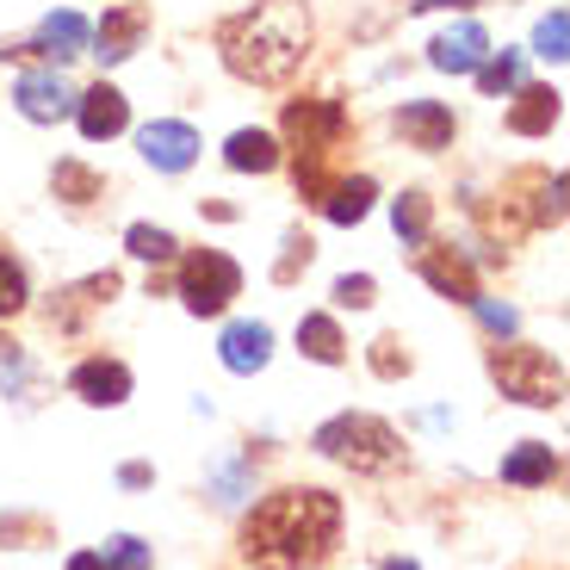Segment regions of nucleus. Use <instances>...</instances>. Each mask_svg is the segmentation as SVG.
<instances>
[{"label":"nucleus","mask_w":570,"mask_h":570,"mask_svg":"<svg viewBox=\"0 0 570 570\" xmlns=\"http://www.w3.org/2000/svg\"><path fill=\"white\" fill-rule=\"evenodd\" d=\"M217 50H224L229 75H243L255 87H279L298 75L304 50H311V13H304V0H261V7L217 26Z\"/></svg>","instance_id":"2"},{"label":"nucleus","mask_w":570,"mask_h":570,"mask_svg":"<svg viewBox=\"0 0 570 570\" xmlns=\"http://www.w3.org/2000/svg\"><path fill=\"white\" fill-rule=\"evenodd\" d=\"M75 118H81V137L87 142H106V137H118V130L130 125V100L118 94V87H87L81 100H75Z\"/></svg>","instance_id":"10"},{"label":"nucleus","mask_w":570,"mask_h":570,"mask_svg":"<svg viewBox=\"0 0 570 570\" xmlns=\"http://www.w3.org/2000/svg\"><path fill=\"white\" fill-rule=\"evenodd\" d=\"M81 43H87V19L81 13H69V7H62V13H50L38 26V50H50V57H81Z\"/></svg>","instance_id":"22"},{"label":"nucleus","mask_w":570,"mask_h":570,"mask_svg":"<svg viewBox=\"0 0 570 570\" xmlns=\"http://www.w3.org/2000/svg\"><path fill=\"white\" fill-rule=\"evenodd\" d=\"M397 130H403L410 149H428V156H434V149L453 142V112H446L441 100H403L397 106Z\"/></svg>","instance_id":"11"},{"label":"nucleus","mask_w":570,"mask_h":570,"mask_svg":"<svg viewBox=\"0 0 570 570\" xmlns=\"http://www.w3.org/2000/svg\"><path fill=\"white\" fill-rule=\"evenodd\" d=\"M26 311V267L13 255H0V316Z\"/></svg>","instance_id":"29"},{"label":"nucleus","mask_w":570,"mask_h":570,"mask_svg":"<svg viewBox=\"0 0 570 570\" xmlns=\"http://www.w3.org/2000/svg\"><path fill=\"white\" fill-rule=\"evenodd\" d=\"M316 453L323 459H342V465L354 471H391L403 459V441L391 434L379 415H335V422L316 428Z\"/></svg>","instance_id":"4"},{"label":"nucleus","mask_w":570,"mask_h":570,"mask_svg":"<svg viewBox=\"0 0 570 570\" xmlns=\"http://www.w3.org/2000/svg\"><path fill=\"white\" fill-rule=\"evenodd\" d=\"M372 292H379V285H372L366 273H347V279H335V304H347V311H366Z\"/></svg>","instance_id":"32"},{"label":"nucleus","mask_w":570,"mask_h":570,"mask_svg":"<svg viewBox=\"0 0 570 570\" xmlns=\"http://www.w3.org/2000/svg\"><path fill=\"white\" fill-rule=\"evenodd\" d=\"M372 372H379V379H403V372H410V354L385 335V342H372Z\"/></svg>","instance_id":"31"},{"label":"nucleus","mask_w":570,"mask_h":570,"mask_svg":"<svg viewBox=\"0 0 570 570\" xmlns=\"http://www.w3.org/2000/svg\"><path fill=\"white\" fill-rule=\"evenodd\" d=\"M372 174H347V180H335L323 193V212H328V224H360V217L372 212Z\"/></svg>","instance_id":"19"},{"label":"nucleus","mask_w":570,"mask_h":570,"mask_svg":"<svg viewBox=\"0 0 570 570\" xmlns=\"http://www.w3.org/2000/svg\"><path fill=\"white\" fill-rule=\"evenodd\" d=\"M558 125V94L552 87H521V100L509 106V130L514 137H546Z\"/></svg>","instance_id":"18"},{"label":"nucleus","mask_w":570,"mask_h":570,"mask_svg":"<svg viewBox=\"0 0 570 570\" xmlns=\"http://www.w3.org/2000/svg\"><path fill=\"white\" fill-rule=\"evenodd\" d=\"M142 31H149V13H142V7H112V13L100 19V31H94V43H100L94 57H100V62H125L130 50L142 43Z\"/></svg>","instance_id":"14"},{"label":"nucleus","mask_w":570,"mask_h":570,"mask_svg":"<svg viewBox=\"0 0 570 570\" xmlns=\"http://www.w3.org/2000/svg\"><path fill=\"white\" fill-rule=\"evenodd\" d=\"M298 347L316 360V366H342V354H347V342H342V328H335V316H323V311H311L298 323Z\"/></svg>","instance_id":"21"},{"label":"nucleus","mask_w":570,"mask_h":570,"mask_svg":"<svg viewBox=\"0 0 570 570\" xmlns=\"http://www.w3.org/2000/svg\"><path fill=\"white\" fill-rule=\"evenodd\" d=\"M217 354H224V366L229 372H261L273 360V328L267 323H229L224 328V342H217Z\"/></svg>","instance_id":"13"},{"label":"nucleus","mask_w":570,"mask_h":570,"mask_svg":"<svg viewBox=\"0 0 570 570\" xmlns=\"http://www.w3.org/2000/svg\"><path fill=\"white\" fill-rule=\"evenodd\" d=\"M224 161L236 174H273V168H279V142H273L267 130H236L229 149H224Z\"/></svg>","instance_id":"20"},{"label":"nucleus","mask_w":570,"mask_h":570,"mask_svg":"<svg viewBox=\"0 0 570 570\" xmlns=\"http://www.w3.org/2000/svg\"><path fill=\"white\" fill-rule=\"evenodd\" d=\"M75 397L81 403H94V410H118V403L130 397V366L125 360H81V366H75Z\"/></svg>","instance_id":"8"},{"label":"nucleus","mask_w":570,"mask_h":570,"mask_svg":"<svg viewBox=\"0 0 570 570\" xmlns=\"http://www.w3.org/2000/svg\"><path fill=\"white\" fill-rule=\"evenodd\" d=\"M137 142H142V161H149V168H161V174L193 168V156H199V137H193V125H180V118H161V125H149Z\"/></svg>","instance_id":"9"},{"label":"nucleus","mask_w":570,"mask_h":570,"mask_svg":"<svg viewBox=\"0 0 570 570\" xmlns=\"http://www.w3.org/2000/svg\"><path fill=\"white\" fill-rule=\"evenodd\" d=\"M212 490H217V502H243L248 490H255V484H248V465H243V459H224V465L212 471Z\"/></svg>","instance_id":"30"},{"label":"nucleus","mask_w":570,"mask_h":570,"mask_svg":"<svg viewBox=\"0 0 570 570\" xmlns=\"http://www.w3.org/2000/svg\"><path fill=\"white\" fill-rule=\"evenodd\" d=\"M19 385H26V354L7 342L0 347V391H19Z\"/></svg>","instance_id":"34"},{"label":"nucleus","mask_w":570,"mask_h":570,"mask_svg":"<svg viewBox=\"0 0 570 570\" xmlns=\"http://www.w3.org/2000/svg\"><path fill=\"white\" fill-rule=\"evenodd\" d=\"M285 130H292V142H298V193L323 205V193H328V168H323V161L342 149L347 112L335 100H292Z\"/></svg>","instance_id":"3"},{"label":"nucleus","mask_w":570,"mask_h":570,"mask_svg":"<svg viewBox=\"0 0 570 570\" xmlns=\"http://www.w3.org/2000/svg\"><path fill=\"white\" fill-rule=\"evenodd\" d=\"M57 193L69 205H94L100 199V174H87L81 161H57Z\"/></svg>","instance_id":"25"},{"label":"nucleus","mask_w":570,"mask_h":570,"mask_svg":"<svg viewBox=\"0 0 570 570\" xmlns=\"http://www.w3.org/2000/svg\"><path fill=\"white\" fill-rule=\"evenodd\" d=\"M13 100H19V112H26L31 125H57V118H69V112H75V94H69V81H62L57 69L19 75Z\"/></svg>","instance_id":"7"},{"label":"nucleus","mask_w":570,"mask_h":570,"mask_svg":"<svg viewBox=\"0 0 570 570\" xmlns=\"http://www.w3.org/2000/svg\"><path fill=\"white\" fill-rule=\"evenodd\" d=\"M118 292V273H94L87 285H75V292H62L57 304H50V323L57 328H81V316L94 311V304H106Z\"/></svg>","instance_id":"17"},{"label":"nucleus","mask_w":570,"mask_h":570,"mask_svg":"<svg viewBox=\"0 0 570 570\" xmlns=\"http://www.w3.org/2000/svg\"><path fill=\"white\" fill-rule=\"evenodd\" d=\"M478 87H484V94H509V87H521V57H514V50H502V57H490V62H478Z\"/></svg>","instance_id":"27"},{"label":"nucleus","mask_w":570,"mask_h":570,"mask_svg":"<svg viewBox=\"0 0 570 570\" xmlns=\"http://www.w3.org/2000/svg\"><path fill=\"white\" fill-rule=\"evenodd\" d=\"M422 279L441 292V298H459L471 304L478 298V279H471V261L453 255V248H422Z\"/></svg>","instance_id":"15"},{"label":"nucleus","mask_w":570,"mask_h":570,"mask_svg":"<svg viewBox=\"0 0 570 570\" xmlns=\"http://www.w3.org/2000/svg\"><path fill=\"white\" fill-rule=\"evenodd\" d=\"M391 224H397V236L410 248L428 243V224H434V205H428V193H403L397 205H391Z\"/></svg>","instance_id":"23"},{"label":"nucleus","mask_w":570,"mask_h":570,"mask_svg":"<svg viewBox=\"0 0 570 570\" xmlns=\"http://www.w3.org/2000/svg\"><path fill=\"white\" fill-rule=\"evenodd\" d=\"M471 311L484 316L497 335H514V323H521V316H514V304H497V298H471Z\"/></svg>","instance_id":"33"},{"label":"nucleus","mask_w":570,"mask_h":570,"mask_svg":"<svg viewBox=\"0 0 570 570\" xmlns=\"http://www.w3.org/2000/svg\"><path fill=\"white\" fill-rule=\"evenodd\" d=\"M69 570H112V564H106L100 552H75V558H69Z\"/></svg>","instance_id":"36"},{"label":"nucleus","mask_w":570,"mask_h":570,"mask_svg":"<svg viewBox=\"0 0 570 570\" xmlns=\"http://www.w3.org/2000/svg\"><path fill=\"white\" fill-rule=\"evenodd\" d=\"M490 379L502 385V397L533 403V410H558L564 403V372L540 347H497L490 354Z\"/></svg>","instance_id":"5"},{"label":"nucleus","mask_w":570,"mask_h":570,"mask_svg":"<svg viewBox=\"0 0 570 570\" xmlns=\"http://www.w3.org/2000/svg\"><path fill=\"white\" fill-rule=\"evenodd\" d=\"M484 50H490V38H484V26H453V31H441V38L428 43V62L441 75H471L478 62H484Z\"/></svg>","instance_id":"12"},{"label":"nucleus","mask_w":570,"mask_h":570,"mask_svg":"<svg viewBox=\"0 0 570 570\" xmlns=\"http://www.w3.org/2000/svg\"><path fill=\"white\" fill-rule=\"evenodd\" d=\"M149 478H156V471H149V465H137V459H130V465L118 471V484H125V490H149Z\"/></svg>","instance_id":"35"},{"label":"nucleus","mask_w":570,"mask_h":570,"mask_svg":"<svg viewBox=\"0 0 570 570\" xmlns=\"http://www.w3.org/2000/svg\"><path fill=\"white\" fill-rule=\"evenodd\" d=\"M533 50H540L546 62H564V57H570V19H564V7H552V13L540 19V31H533Z\"/></svg>","instance_id":"24"},{"label":"nucleus","mask_w":570,"mask_h":570,"mask_svg":"<svg viewBox=\"0 0 570 570\" xmlns=\"http://www.w3.org/2000/svg\"><path fill=\"white\" fill-rule=\"evenodd\" d=\"M552 478H558V453L546 441H521L509 459H502V484L533 490V484H552Z\"/></svg>","instance_id":"16"},{"label":"nucleus","mask_w":570,"mask_h":570,"mask_svg":"<svg viewBox=\"0 0 570 570\" xmlns=\"http://www.w3.org/2000/svg\"><path fill=\"white\" fill-rule=\"evenodd\" d=\"M125 248H130L137 261H174V248H180V243H174L168 229H156V224H130Z\"/></svg>","instance_id":"26"},{"label":"nucleus","mask_w":570,"mask_h":570,"mask_svg":"<svg viewBox=\"0 0 570 570\" xmlns=\"http://www.w3.org/2000/svg\"><path fill=\"white\" fill-rule=\"evenodd\" d=\"M100 558H106V564H112V570H149V546H142L137 533H112Z\"/></svg>","instance_id":"28"},{"label":"nucleus","mask_w":570,"mask_h":570,"mask_svg":"<svg viewBox=\"0 0 570 570\" xmlns=\"http://www.w3.org/2000/svg\"><path fill=\"white\" fill-rule=\"evenodd\" d=\"M342 540V502L328 490H273L243 528V558L255 570H316Z\"/></svg>","instance_id":"1"},{"label":"nucleus","mask_w":570,"mask_h":570,"mask_svg":"<svg viewBox=\"0 0 570 570\" xmlns=\"http://www.w3.org/2000/svg\"><path fill=\"white\" fill-rule=\"evenodd\" d=\"M236 292H243V267H236L224 248H193V255L180 261V298L193 316H217Z\"/></svg>","instance_id":"6"},{"label":"nucleus","mask_w":570,"mask_h":570,"mask_svg":"<svg viewBox=\"0 0 570 570\" xmlns=\"http://www.w3.org/2000/svg\"><path fill=\"white\" fill-rule=\"evenodd\" d=\"M385 570H422V564H415V558H391Z\"/></svg>","instance_id":"37"}]
</instances>
